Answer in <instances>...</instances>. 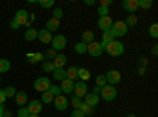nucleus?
<instances>
[{"mask_svg": "<svg viewBox=\"0 0 158 117\" xmlns=\"http://www.w3.org/2000/svg\"><path fill=\"white\" fill-rule=\"evenodd\" d=\"M104 51L111 56V57H118V56H122L123 54V51H125V46L122 41H118V40H112L109 41L106 46H104Z\"/></svg>", "mask_w": 158, "mask_h": 117, "instance_id": "obj_1", "label": "nucleus"}, {"mask_svg": "<svg viewBox=\"0 0 158 117\" xmlns=\"http://www.w3.org/2000/svg\"><path fill=\"white\" fill-rule=\"evenodd\" d=\"M100 97L104 100V101H114L117 98V89L114 86H109L106 84L104 87H101L100 90Z\"/></svg>", "mask_w": 158, "mask_h": 117, "instance_id": "obj_2", "label": "nucleus"}, {"mask_svg": "<svg viewBox=\"0 0 158 117\" xmlns=\"http://www.w3.org/2000/svg\"><path fill=\"white\" fill-rule=\"evenodd\" d=\"M111 35L114 36V38H120V36H123V35H127V32H128V27L125 25V22L123 21H117V22H114L112 24V27H111Z\"/></svg>", "mask_w": 158, "mask_h": 117, "instance_id": "obj_3", "label": "nucleus"}, {"mask_svg": "<svg viewBox=\"0 0 158 117\" xmlns=\"http://www.w3.org/2000/svg\"><path fill=\"white\" fill-rule=\"evenodd\" d=\"M51 44H52V49H54L56 52H59V51H63L65 46H67V36L62 35V33H60V35H56V36H52Z\"/></svg>", "mask_w": 158, "mask_h": 117, "instance_id": "obj_4", "label": "nucleus"}, {"mask_svg": "<svg viewBox=\"0 0 158 117\" xmlns=\"http://www.w3.org/2000/svg\"><path fill=\"white\" fill-rule=\"evenodd\" d=\"M13 21H15L19 27H21V25H29L30 24L29 13L25 11V10H19V11H16V15H15V18H13Z\"/></svg>", "mask_w": 158, "mask_h": 117, "instance_id": "obj_5", "label": "nucleus"}, {"mask_svg": "<svg viewBox=\"0 0 158 117\" xmlns=\"http://www.w3.org/2000/svg\"><path fill=\"white\" fill-rule=\"evenodd\" d=\"M33 87H35V90H38V92H46V90H49V87H51V81H49V77H44V76H41V77H38V79H35V82H33Z\"/></svg>", "mask_w": 158, "mask_h": 117, "instance_id": "obj_6", "label": "nucleus"}, {"mask_svg": "<svg viewBox=\"0 0 158 117\" xmlns=\"http://www.w3.org/2000/svg\"><path fill=\"white\" fill-rule=\"evenodd\" d=\"M52 105L56 106V109H57V111H65V109L68 108L70 101H68V98H67V97H65V95L62 94V95L54 97V101H52Z\"/></svg>", "mask_w": 158, "mask_h": 117, "instance_id": "obj_7", "label": "nucleus"}, {"mask_svg": "<svg viewBox=\"0 0 158 117\" xmlns=\"http://www.w3.org/2000/svg\"><path fill=\"white\" fill-rule=\"evenodd\" d=\"M104 76H106V81H108L109 86H115V84H118V82L122 81L120 71H117V70H109Z\"/></svg>", "mask_w": 158, "mask_h": 117, "instance_id": "obj_8", "label": "nucleus"}, {"mask_svg": "<svg viewBox=\"0 0 158 117\" xmlns=\"http://www.w3.org/2000/svg\"><path fill=\"white\" fill-rule=\"evenodd\" d=\"M87 52H89L92 57H100V56L104 52V49L101 48V44H100V43L92 41L90 44H87Z\"/></svg>", "mask_w": 158, "mask_h": 117, "instance_id": "obj_9", "label": "nucleus"}, {"mask_svg": "<svg viewBox=\"0 0 158 117\" xmlns=\"http://www.w3.org/2000/svg\"><path fill=\"white\" fill-rule=\"evenodd\" d=\"M112 24H114V21L111 19V16H103V18L98 19V29L103 30V32H109Z\"/></svg>", "mask_w": 158, "mask_h": 117, "instance_id": "obj_10", "label": "nucleus"}, {"mask_svg": "<svg viewBox=\"0 0 158 117\" xmlns=\"http://www.w3.org/2000/svg\"><path fill=\"white\" fill-rule=\"evenodd\" d=\"M87 84L85 82H74V89H73V92H74V97H77V98H84V95L87 94Z\"/></svg>", "mask_w": 158, "mask_h": 117, "instance_id": "obj_11", "label": "nucleus"}, {"mask_svg": "<svg viewBox=\"0 0 158 117\" xmlns=\"http://www.w3.org/2000/svg\"><path fill=\"white\" fill-rule=\"evenodd\" d=\"M25 108L29 109L30 114H36V115H38L40 112L43 111V103L40 101V100H33V101H29V105L25 106Z\"/></svg>", "mask_w": 158, "mask_h": 117, "instance_id": "obj_12", "label": "nucleus"}, {"mask_svg": "<svg viewBox=\"0 0 158 117\" xmlns=\"http://www.w3.org/2000/svg\"><path fill=\"white\" fill-rule=\"evenodd\" d=\"M84 103L85 105H89V106H92V108H95L98 103H100V97L98 95H95L94 92H87L85 95H84Z\"/></svg>", "mask_w": 158, "mask_h": 117, "instance_id": "obj_13", "label": "nucleus"}, {"mask_svg": "<svg viewBox=\"0 0 158 117\" xmlns=\"http://www.w3.org/2000/svg\"><path fill=\"white\" fill-rule=\"evenodd\" d=\"M38 40L41 41L43 44H49L51 41H52V33L49 32V30H46V29H43V30H38Z\"/></svg>", "mask_w": 158, "mask_h": 117, "instance_id": "obj_14", "label": "nucleus"}, {"mask_svg": "<svg viewBox=\"0 0 158 117\" xmlns=\"http://www.w3.org/2000/svg\"><path fill=\"white\" fill-rule=\"evenodd\" d=\"M73 89H74V81H71V79H63L60 82L62 94H73Z\"/></svg>", "mask_w": 158, "mask_h": 117, "instance_id": "obj_15", "label": "nucleus"}, {"mask_svg": "<svg viewBox=\"0 0 158 117\" xmlns=\"http://www.w3.org/2000/svg\"><path fill=\"white\" fill-rule=\"evenodd\" d=\"M122 6H123L125 11L130 13V15H133V13L138 10V0H123Z\"/></svg>", "mask_w": 158, "mask_h": 117, "instance_id": "obj_16", "label": "nucleus"}, {"mask_svg": "<svg viewBox=\"0 0 158 117\" xmlns=\"http://www.w3.org/2000/svg\"><path fill=\"white\" fill-rule=\"evenodd\" d=\"M15 98H16V103H18V106H19V108L25 106V105L29 103V101H27L29 97H27V94H25V92H16Z\"/></svg>", "mask_w": 158, "mask_h": 117, "instance_id": "obj_17", "label": "nucleus"}, {"mask_svg": "<svg viewBox=\"0 0 158 117\" xmlns=\"http://www.w3.org/2000/svg\"><path fill=\"white\" fill-rule=\"evenodd\" d=\"M94 38H95V33L92 32V30H84L82 35H81V41H82L84 44H90L92 41H95Z\"/></svg>", "mask_w": 158, "mask_h": 117, "instance_id": "obj_18", "label": "nucleus"}, {"mask_svg": "<svg viewBox=\"0 0 158 117\" xmlns=\"http://www.w3.org/2000/svg\"><path fill=\"white\" fill-rule=\"evenodd\" d=\"M52 63H54V68H63L65 63H67V56L65 54H57V57L52 60Z\"/></svg>", "mask_w": 158, "mask_h": 117, "instance_id": "obj_19", "label": "nucleus"}, {"mask_svg": "<svg viewBox=\"0 0 158 117\" xmlns=\"http://www.w3.org/2000/svg\"><path fill=\"white\" fill-rule=\"evenodd\" d=\"M52 76H54V79L56 81H63V79H67V70H63V68H56L54 71H52Z\"/></svg>", "mask_w": 158, "mask_h": 117, "instance_id": "obj_20", "label": "nucleus"}, {"mask_svg": "<svg viewBox=\"0 0 158 117\" xmlns=\"http://www.w3.org/2000/svg\"><path fill=\"white\" fill-rule=\"evenodd\" d=\"M59 27H60V21H57V19H54V18L48 19V22H46V30L54 32V30H57Z\"/></svg>", "mask_w": 158, "mask_h": 117, "instance_id": "obj_21", "label": "nucleus"}, {"mask_svg": "<svg viewBox=\"0 0 158 117\" xmlns=\"http://www.w3.org/2000/svg\"><path fill=\"white\" fill-rule=\"evenodd\" d=\"M77 77L81 79V82H87L90 79V71L85 68H77Z\"/></svg>", "mask_w": 158, "mask_h": 117, "instance_id": "obj_22", "label": "nucleus"}, {"mask_svg": "<svg viewBox=\"0 0 158 117\" xmlns=\"http://www.w3.org/2000/svg\"><path fill=\"white\" fill-rule=\"evenodd\" d=\"M36 36H38V30H35V29H32V27H29L27 30H25V33H24V38H25L27 41H33Z\"/></svg>", "mask_w": 158, "mask_h": 117, "instance_id": "obj_23", "label": "nucleus"}, {"mask_svg": "<svg viewBox=\"0 0 158 117\" xmlns=\"http://www.w3.org/2000/svg\"><path fill=\"white\" fill-rule=\"evenodd\" d=\"M27 60L35 63V62H44V56L41 52H35V54H27Z\"/></svg>", "mask_w": 158, "mask_h": 117, "instance_id": "obj_24", "label": "nucleus"}, {"mask_svg": "<svg viewBox=\"0 0 158 117\" xmlns=\"http://www.w3.org/2000/svg\"><path fill=\"white\" fill-rule=\"evenodd\" d=\"M123 22H125V25H127L128 29H130V27H135V25L138 24V18H136V15H128Z\"/></svg>", "mask_w": 158, "mask_h": 117, "instance_id": "obj_25", "label": "nucleus"}, {"mask_svg": "<svg viewBox=\"0 0 158 117\" xmlns=\"http://www.w3.org/2000/svg\"><path fill=\"white\" fill-rule=\"evenodd\" d=\"M40 101H41V103H46V105H49V103L54 101V95H52L49 90H46V92L41 94V100H40Z\"/></svg>", "mask_w": 158, "mask_h": 117, "instance_id": "obj_26", "label": "nucleus"}, {"mask_svg": "<svg viewBox=\"0 0 158 117\" xmlns=\"http://www.w3.org/2000/svg\"><path fill=\"white\" fill-rule=\"evenodd\" d=\"M10 68H11L10 60H6V59H0V74L10 71Z\"/></svg>", "mask_w": 158, "mask_h": 117, "instance_id": "obj_27", "label": "nucleus"}, {"mask_svg": "<svg viewBox=\"0 0 158 117\" xmlns=\"http://www.w3.org/2000/svg\"><path fill=\"white\" fill-rule=\"evenodd\" d=\"M101 38H103V40H101V43H100V44H101V48H103V49H104V46H106L109 41H112V40H114V36L111 35V32H103V36H101Z\"/></svg>", "mask_w": 158, "mask_h": 117, "instance_id": "obj_28", "label": "nucleus"}, {"mask_svg": "<svg viewBox=\"0 0 158 117\" xmlns=\"http://www.w3.org/2000/svg\"><path fill=\"white\" fill-rule=\"evenodd\" d=\"M41 68H43V71H46V73H52V71L56 70V68H54V63L49 62V60L41 62Z\"/></svg>", "mask_w": 158, "mask_h": 117, "instance_id": "obj_29", "label": "nucleus"}, {"mask_svg": "<svg viewBox=\"0 0 158 117\" xmlns=\"http://www.w3.org/2000/svg\"><path fill=\"white\" fill-rule=\"evenodd\" d=\"M67 79H71V81L77 79V67H71L67 70Z\"/></svg>", "mask_w": 158, "mask_h": 117, "instance_id": "obj_30", "label": "nucleus"}, {"mask_svg": "<svg viewBox=\"0 0 158 117\" xmlns=\"http://www.w3.org/2000/svg\"><path fill=\"white\" fill-rule=\"evenodd\" d=\"M74 51L77 54H85L87 52V44H84L82 41H79V43L74 44Z\"/></svg>", "mask_w": 158, "mask_h": 117, "instance_id": "obj_31", "label": "nucleus"}, {"mask_svg": "<svg viewBox=\"0 0 158 117\" xmlns=\"http://www.w3.org/2000/svg\"><path fill=\"white\" fill-rule=\"evenodd\" d=\"M79 109L82 111V114H84V115H92V114H94V108L89 106V105H85L84 101H82V105L79 106Z\"/></svg>", "mask_w": 158, "mask_h": 117, "instance_id": "obj_32", "label": "nucleus"}, {"mask_svg": "<svg viewBox=\"0 0 158 117\" xmlns=\"http://www.w3.org/2000/svg\"><path fill=\"white\" fill-rule=\"evenodd\" d=\"M152 5H153V2H152V0H138V8H142V10H149Z\"/></svg>", "mask_w": 158, "mask_h": 117, "instance_id": "obj_33", "label": "nucleus"}, {"mask_svg": "<svg viewBox=\"0 0 158 117\" xmlns=\"http://www.w3.org/2000/svg\"><path fill=\"white\" fill-rule=\"evenodd\" d=\"M3 94H5L6 98H13V97L16 95V89L13 87V86H8L6 89H3Z\"/></svg>", "mask_w": 158, "mask_h": 117, "instance_id": "obj_34", "label": "nucleus"}, {"mask_svg": "<svg viewBox=\"0 0 158 117\" xmlns=\"http://www.w3.org/2000/svg\"><path fill=\"white\" fill-rule=\"evenodd\" d=\"M97 87L98 89H101V87H104V86H106L108 84V81H106V76H104V74H98V77H97Z\"/></svg>", "mask_w": 158, "mask_h": 117, "instance_id": "obj_35", "label": "nucleus"}, {"mask_svg": "<svg viewBox=\"0 0 158 117\" xmlns=\"http://www.w3.org/2000/svg\"><path fill=\"white\" fill-rule=\"evenodd\" d=\"M36 3L40 6H43V8H52L54 6V0H38Z\"/></svg>", "mask_w": 158, "mask_h": 117, "instance_id": "obj_36", "label": "nucleus"}, {"mask_svg": "<svg viewBox=\"0 0 158 117\" xmlns=\"http://www.w3.org/2000/svg\"><path fill=\"white\" fill-rule=\"evenodd\" d=\"M56 57H57V52H56V51L52 49V48H51L49 51H46V54H44V60H49V62H51V60H54Z\"/></svg>", "mask_w": 158, "mask_h": 117, "instance_id": "obj_37", "label": "nucleus"}, {"mask_svg": "<svg viewBox=\"0 0 158 117\" xmlns=\"http://www.w3.org/2000/svg\"><path fill=\"white\" fill-rule=\"evenodd\" d=\"M149 35H150L152 38H158V24H156V22L150 25V29H149Z\"/></svg>", "mask_w": 158, "mask_h": 117, "instance_id": "obj_38", "label": "nucleus"}, {"mask_svg": "<svg viewBox=\"0 0 158 117\" xmlns=\"http://www.w3.org/2000/svg\"><path fill=\"white\" fill-rule=\"evenodd\" d=\"M52 18L57 19V21H60V19L63 18V10H62V8H56L54 11H52Z\"/></svg>", "mask_w": 158, "mask_h": 117, "instance_id": "obj_39", "label": "nucleus"}, {"mask_svg": "<svg viewBox=\"0 0 158 117\" xmlns=\"http://www.w3.org/2000/svg\"><path fill=\"white\" fill-rule=\"evenodd\" d=\"M49 92L54 95V97H57V95H62V90H60V87L59 86H52L51 84V87H49Z\"/></svg>", "mask_w": 158, "mask_h": 117, "instance_id": "obj_40", "label": "nucleus"}, {"mask_svg": "<svg viewBox=\"0 0 158 117\" xmlns=\"http://www.w3.org/2000/svg\"><path fill=\"white\" fill-rule=\"evenodd\" d=\"M29 115H30V112H29V109L25 108V106H22V108L18 109V117H29Z\"/></svg>", "mask_w": 158, "mask_h": 117, "instance_id": "obj_41", "label": "nucleus"}, {"mask_svg": "<svg viewBox=\"0 0 158 117\" xmlns=\"http://www.w3.org/2000/svg\"><path fill=\"white\" fill-rule=\"evenodd\" d=\"M71 103H73V108H74V109H79V106L82 105V100L73 95V98H71Z\"/></svg>", "mask_w": 158, "mask_h": 117, "instance_id": "obj_42", "label": "nucleus"}, {"mask_svg": "<svg viewBox=\"0 0 158 117\" xmlns=\"http://www.w3.org/2000/svg\"><path fill=\"white\" fill-rule=\"evenodd\" d=\"M108 13H109V8H106V6H98V15H100V18H103V16H109Z\"/></svg>", "mask_w": 158, "mask_h": 117, "instance_id": "obj_43", "label": "nucleus"}, {"mask_svg": "<svg viewBox=\"0 0 158 117\" xmlns=\"http://www.w3.org/2000/svg\"><path fill=\"white\" fill-rule=\"evenodd\" d=\"M71 117H85V115L82 114V111H81V109H73Z\"/></svg>", "mask_w": 158, "mask_h": 117, "instance_id": "obj_44", "label": "nucleus"}, {"mask_svg": "<svg viewBox=\"0 0 158 117\" xmlns=\"http://www.w3.org/2000/svg\"><path fill=\"white\" fill-rule=\"evenodd\" d=\"M109 5H112V0H101V3H100V6H109Z\"/></svg>", "mask_w": 158, "mask_h": 117, "instance_id": "obj_45", "label": "nucleus"}, {"mask_svg": "<svg viewBox=\"0 0 158 117\" xmlns=\"http://www.w3.org/2000/svg\"><path fill=\"white\" fill-rule=\"evenodd\" d=\"M5 101H6V97H5V94H3V90L0 89V105H3Z\"/></svg>", "mask_w": 158, "mask_h": 117, "instance_id": "obj_46", "label": "nucleus"}, {"mask_svg": "<svg viewBox=\"0 0 158 117\" xmlns=\"http://www.w3.org/2000/svg\"><path fill=\"white\" fill-rule=\"evenodd\" d=\"M87 6H94L95 5V0H85V2H84Z\"/></svg>", "mask_w": 158, "mask_h": 117, "instance_id": "obj_47", "label": "nucleus"}, {"mask_svg": "<svg viewBox=\"0 0 158 117\" xmlns=\"http://www.w3.org/2000/svg\"><path fill=\"white\" fill-rule=\"evenodd\" d=\"M3 117H13V112H11L10 109H5V112H3Z\"/></svg>", "mask_w": 158, "mask_h": 117, "instance_id": "obj_48", "label": "nucleus"}, {"mask_svg": "<svg viewBox=\"0 0 158 117\" xmlns=\"http://www.w3.org/2000/svg\"><path fill=\"white\" fill-rule=\"evenodd\" d=\"M11 29H13V30H18V29H19V25H18L15 21H11Z\"/></svg>", "mask_w": 158, "mask_h": 117, "instance_id": "obj_49", "label": "nucleus"}, {"mask_svg": "<svg viewBox=\"0 0 158 117\" xmlns=\"http://www.w3.org/2000/svg\"><path fill=\"white\" fill-rule=\"evenodd\" d=\"M152 54H153V56H156V54H158V48H156V46H153V48H152Z\"/></svg>", "mask_w": 158, "mask_h": 117, "instance_id": "obj_50", "label": "nucleus"}, {"mask_svg": "<svg viewBox=\"0 0 158 117\" xmlns=\"http://www.w3.org/2000/svg\"><path fill=\"white\" fill-rule=\"evenodd\" d=\"M3 112H5V108L3 105H0V117H3Z\"/></svg>", "mask_w": 158, "mask_h": 117, "instance_id": "obj_51", "label": "nucleus"}, {"mask_svg": "<svg viewBox=\"0 0 158 117\" xmlns=\"http://www.w3.org/2000/svg\"><path fill=\"white\" fill-rule=\"evenodd\" d=\"M141 65H142V68H144V67L147 65V60H146V59H141Z\"/></svg>", "mask_w": 158, "mask_h": 117, "instance_id": "obj_52", "label": "nucleus"}, {"mask_svg": "<svg viewBox=\"0 0 158 117\" xmlns=\"http://www.w3.org/2000/svg\"><path fill=\"white\" fill-rule=\"evenodd\" d=\"M144 73H146V68H139V74H141V76H142V74H144Z\"/></svg>", "mask_w": 158, "mask_h": 117, "instance_id": "obj_53", "label": "nucleus"}, {"mask_svg": "<svg viewBox=\"0 0 158 117\" xmlns=\"http://www.w3.org/2000/svg\"><path fill=\"white\" fill-rule=\"evenodd\" d=\"M29 117H40V115H36V114H30Z\"/></svg>", "mask_w": 158, "mask_h": 117, "instance_id": "obj_54", "label": "nucleus"}, {"mask_svg": "<svg viewBox=\"0 0 158 117\" xmlns=\"http://www.w3.org/2000/svg\"><path fill=\"white\" fill-rule=\"evenodd\" d=\"M127 117H136V115H135V114H128Z\"/></svg>", "mask_w": 158, "mask_h": 117, "instance_id": "obj_55", "label": "nucleus"}, {"mask_svg": "<svg viewBox=\"0 0 158 117\" xmlns=\"http://www.w3.org/2000/svg\"><path fill=\"white\" fill-rule=\"evenodd\" d=\"M0 82H2V76H0Z\"/></svg>", "mask_w": 158, "mask_h": 117, "instance_id": "obj_56", "label": "nucleus"}]
</instances>
